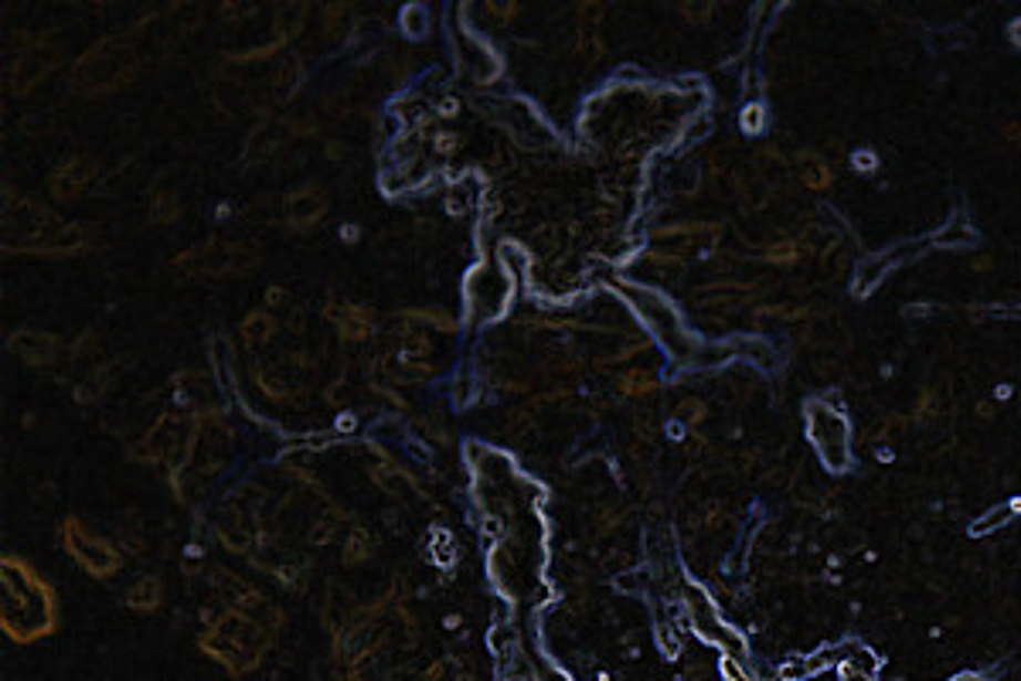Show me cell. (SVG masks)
<instances>
[{
  "instance_id": "obj_2",
  "label": "cell",
  "mask_w": 1021,
  "mask_h": 681,
  "mask_svg": "<svg viewBox=\"0 0 1021 681\" xmlns=\"http://www.w3.org/2000/svg\"><path fill=\"white\" fill-rule=\"evenodd\" d=\"M688 613H691V620H694V630H699L705 641L722 644L725 651H732V658L742 654V641L719 620V613H715V607L709 603V597L702 594V589H694V586L688 589Z\"/></svg>"
},
{
  "instance_id": "obj_1",
  "label": "cell",
  "mask_w": 1021,
  "mask_h": 681,
  "mask_svg": "<svg viewBox=\"0 0 1021 681\" xmlns=\"http://www.w3.org/2000/svg\"><path fill=\"white\" fill-rule=\"evenodd\" d=\"M807 423H811V440L824 457V464L834 471H845L848 467V423L842 420V413L814 402L807 413Z\"/></svg>"
},
{
  "instance_id": "obj_4",
  "label": "cell",
  "mask_w": 1021,
  "mask_h": 681,
  "mask_svg": "<svg viewBox=\"0 0 1021 681\" xmlns=\"http://www.w3.org/2000/svg\"><path fill=\"white\" fill-rule=\"evenodd\" d=\"M960 681H978V678H960Z\"/></svg>"
},
{
  "instance_id": "obj_3",
  "label": "cell",
  "mask_w": 1021,
  "mask_h": 681,
  "mask_svg": "<svg viewBox=\"0 0 1021 681\" xmlns=\"http://www.w3.org/2000/svg\"><path fill=\"white\" fill-rule=\"evenodd\" d=\"M842 681H872L865 671H858V668H848L845 674H842Z\"/></svg>"
}]
</instances>
